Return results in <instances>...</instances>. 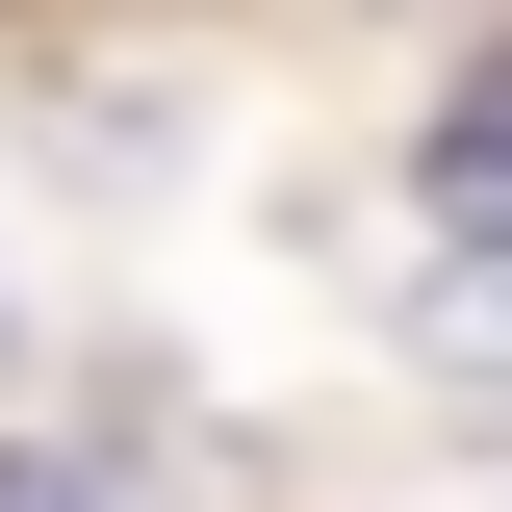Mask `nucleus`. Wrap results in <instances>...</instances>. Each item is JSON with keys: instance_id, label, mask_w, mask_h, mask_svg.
Listing matches in <instances>:
<instances>
[{"instance_id": "obj_1", "label": "nucleus", "mask_w": 512, "mask_h": 512, "mask_svg": "<svg viewBox=\"0 0 512 512\" xmlns=\"http://www.w3.org/2000/svg\"><path fill=\"white\" fill-rule=\"evenodd\" d=\"M436 205H461V231H512V52L436 103Z\"/></svg>"}, {"instance_id": "obj_2", "label": "nucleus", "mask_w": 512, "mask_h": 512, "mask_svg": "<svg viewBox=\"0 0 512 512\" xmlns=\"http://www.w3.org/2000/svg\"><path fill=\"white\" fill-rule=\"evenodd\" d=\"M0 512H154V487H103V461H0Z\"/></svg>"}, {"instance_id": "obj_3", "label": "nucleus", "mask_w": 512, "mask_h": 512, "mask_svg": "<svg viewBox=\"0 0 512 512\" xmlns=\"http://www.w3.org/2000/svg\"><path fill=\"white\" fill-rule=\"evenodd\" d=\"M436 333H461V359H512V256H487V282H461V308H436Z\"/></svg>"}]
</instances>
